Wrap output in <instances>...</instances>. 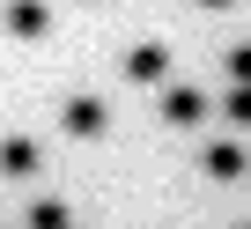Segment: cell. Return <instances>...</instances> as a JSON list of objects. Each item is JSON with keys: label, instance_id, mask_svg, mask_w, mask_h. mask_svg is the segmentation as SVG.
Instances as JSON below:
<instances>
[{"label": "cell", "instance_id": "cell-2", "mask_svg": "<svg viewBox=\"0 0 251 229\" xmlns=\"http://www.w3.org/2000/svg\"><path fill=\"white\" fill-rule=\"evenodd\" d=\"M207 89H192V81H163V119L170 126H207Z\"/></svg>", "mask_w": 251, "mask_h": 229}, {"label": "cell", "instance_id": "cell-7", "mask_svg": "<svg viewBox=\"0 0 251 229\" xmlns=\"http://www.w3.org/2000/svg\"><path fill=\"white\" fill-rule=\"evenodd\" d=\"M23 229H74V214H67V200H30Z\"/></svg>", "mask_w": 251, "mask_h": 229}, {"label": "cell", "instance_id": "cell-11", "mask_svg": "<svg viewBox=\"0 0 251 229\" xmlns=\"http://www.w3.org/2000/svg\"><path fill=\"white\" fill-rule=\"evenodd\" d=\"M236 229H251V222H236Z\"/></svg>", "mask_w": 251, "mask_h": 229}, {"label": "cell", "instance_id": "cell-6", "mask_svg": "<svg viewBox=\"0 0 251 229\" xmlns=\"http://www.w3.org/2000/svg\"><path fill=\"white\" fill-rule=\"evenodd\" d=\"M200 170H207L214 185H236V178L251 170V155H244L236 141H207V148H200Z\"/></svg>", "mask_w": 251, "mask_h": 229}, {"label": "cell", "instance_id": "cell-4", "mask_svg": "<svg viewBox=\"0 0 251 229\" xmlns=\"http://www.w3.org/2000/svg\"><path fill=\"white\" fill-rule=\"evenodd\" d=\"M0 30L8 37H52V8L45 0H8L0 8Z\"/></svg>", "mask_w": 251, "mask_h": 229}, {"label": "cell", "instance_id": "cell-10", "mask_svg": "<svg viewBox=\"0 0 251 229\" xmlns=\"http://www.w3.org/2000/svg\"><path fill=\"white\" fill-rule=\"evenodd\" d=\"M200 8H236V0H200Z\"/></svg>", "mask_w": 251, "mask_h": 229}, {"label": "cell", "instance_id": "cell-3", "mask_svg": "<svg viewBox=\"0 0 251 229\" xmlns=\"http://www.w3.org/2000/svg\"><path fill=\"white\" fill-rule=\"evenodd\" d=\"M45 170V141H30V133H8V141H0V178H37Z\"/></svg>", "mask_w": 251, "mask_h": 229}, {"label": "cell", "instance_id": "cell-1", "mask_svg": "<svg viewBox=\"0 0 251 229\" xmlns=\"http://www.w3.org/2000/svg\"><path fill=\"white\" fill-rule=\"evenodd\" d=\"M59 126H67L74 141H96V133H111V103H103V96H67Z\"/></svg>", "mask_w": 251, "mask_h": 229}, {"label": "cell", "instance_id": "cell-8", "mask_svg": "<svg viewBox=\"0 0 251 229\" xmlns=\"http://www.w3.org/2000/svg\"><path fill=\"white\" fill-rule=\"evenodd\" d=\"M222 111H229V126H244V133H251V89H229V96H222Z\"/></svg>", "mask_w": 251, "mask_h": 229}, {"label": "cell", "instance_id": "cell-9", "mask_svg": "<svg viewBox=\"0 0 251 229\" xmlns=\"http://www.w3.org/2000/svg\"><path fill=\"white\" fill-rule=\"evenodd\" d=\"M229 81L251 89V45H229Z\"/></svg>", "mask_w": 251, "mask_h": 229}, {"label": "cell", "instance_id": "cell-5", "mask_svg": "<svg viewBox=\"0 0 251 229\" xmlns=\"http://www.w3.org/2000/svg\"><path fill=\"white\" fill-rule=\"evenodd\" d=\"M126 81L163 89V81H170V45H133V52H126Z\"/></svg>", "mask_w": 251, "mask_h": 229}]
</instances>
